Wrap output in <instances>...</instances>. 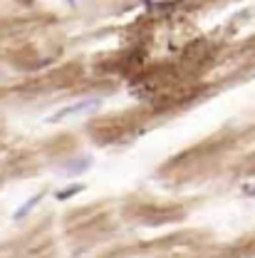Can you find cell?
Returning <instances> with one entry per match:
<instances>
[{
	"instance_id": "277c9868",
	"label": "cell",
	"mask_w": 255,
	"mask_h": 258,
	"mask_svg": "<svg viewBox=\"0 0 255 258\" xmlns=\"http://www.w3.org/2000/svg\"><path fill=\"white\" fill-rule=\"evenodd\" d=\"M82 189H84L82 184H74V186H67V189H62V191H57V194H55V199H57V201H67V199H72L74 194H79V191H82Z\"/></svg>"
},
{
	"instance_id": "8992f818",
	"label": "cell",
	"mask_w": 255,
	"mask_h": 258,
	"mask_svg": "<svg viewBox=\"0 0 255 258\" xmlns=\"http://www.w3.org/2000/svg\"><path fill=\"white\" fill-rule=\"evenodd\" d=\"M67 3H69V5H74V0H67Z\"/></svg>"
},
{
	"instance_id": "7a4b0ae2",
	"label": "cell",
	"mask_w": 255,
	"mask_h": 258,
	"mask_svg": "<svg viewBox=\"0 0 255 258\" xmlns=\"http://www.w3.org/2000/svg\"><path fill=\"white\" fill-rule=\"evenodd\" d=\"M92 164H95L92 157H77V159H69V161H64L62 174L64 176H79V174L90 171V169H92Z\"/></svg>"
},
{
	"instance_id": "5b68a950",
	"label": "cell",
	"mask_w": 255,
	"mask_h": 258,
	"mask_svg": "<svg viewBox=\"0 0 255 258\" xmlns=\"http://www.w3.org/2000/svg\"><path fill=\"white\" fill-rule=\"evenodd\" d=\"M240 191L245 194V196H250V199H255V181H250V184H243V186H240Z\"/></svg>"
},
{
	"instance_id": "6da1fadb",
	"label": "cell",
	"mask_w": 255,
	"mask_h": 258,
	"mask_svg": "<svg viewBox=\"0 0 255 258\" xmlns=\"http://www.w3.org/2000/svg\"><path fill=\"white\" fill-rule=\"evenodd\" d=\"M99 99L97 97H90V99H82V102H74V104H69V107H62L60 112H55L47 122H60V119H67V117H82V114H90V112H95L99 109Z\"/></svg>"
},
{
	"instance_id": "3957f363",
	"label": "cell",
	"mask_w": 255,
	"mask_h": 258,
	"mask_svg": "<svg viewBox=\"0 0 255 258\" xmlns=\"http://www.w3.org/2000/svg\"><path fill=\"white\" fill-rule=\"evenodd\" d=\"M40 199H42V194H35V196H32V199L28 201V204H23V206H20V209H18L15 214H13V219H15V221H20V219H23L25 214H30L32 209L37 206V201H40Z\"/></svg>"
}]
</instances>
